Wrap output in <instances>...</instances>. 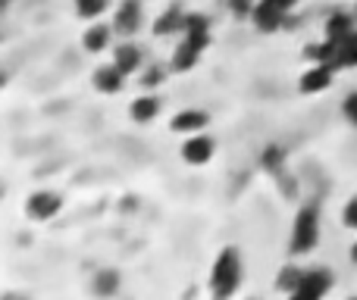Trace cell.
<instances>
[{"label": "cell", "mask_w": 357, "mask_h": 300, "mask_svg": "<svg viewBox=\"0 0 357 300\" xmlns=\"http://www.w3.org/2000/svg\"><path fill=\"white\" fill-rule=\"evenodd\" d=\"M241 272H245V266H241L238 247H222L210 266V294L220 300L232 297L241 285Z\"/></svg>", "instance_id": "cell-1"}, {"label": "cell", "mask_w": 357, "mask_h": 300, "mask_svg": "<svg viewBox=\"0 0 357 300\" xmlns=\"http://www.w3.org/2000/svg\"><path fill=\"white\" fill-rule=\"evenodd\" d=\"M317 244H320V213H317V207H301L295 213V222H291L289 253L291 257H304Z\"/></svg>", "instance_id": "cell-2"}, {"label": "cell", "mask_w": 357, "mask_h": 300, "mask_svg": "<svg viewBox=\"0 0 357 300\" xmlns=\"http://www.w3.org/2000/svg\"><path fill=\"white\" fill-rule=\"evenodd\" d=\"M63 194L60 191H50V188H38L25 197V216L31 222H54L56 216L63 213Z\"/></svg>", "instance_id": "cell-3"}, {"label": "cell", "mask_w": 357, "mask_h": 300, "mask_svg": "<svg viewBox=\"0 0 357 300\" xmlns=\"http://www.w3.org/2000/svg\"><path fill=\"white\" fill-rule=\"evenodd\" d=\"M291 10H285L279 0H257L251 10V25L260 31V35H273V31H279L285 25V19H289Z\"/></svg>", "instance_id": "cell-4"}, {"label": "cell", "mask_w": 357, "mask_h": 300, "mask_svg": "<svg viewBox=\"0 0 357 300\" xmlns=\"http://www.w3.org/2000/svg\"><path fill=\"white\" fill-rule=\"evenodd\" d=\"M333 272L329 269H323V266H314V269H304L301 272V282H298V288H295V294L291 297H298V300H320V297H326L329 291H333Z\"/></svg>", "instance_id": "cell-5"}, {"label": "cell", "mask_w": 357, "mask_h": 300, "mask_svg": "<svg viewBox=\"0 0 357 300\" xmlns=\"http://www.w3.org/2000/svg\"><path fill=\"white\" fill-rule=\"evenodd\" d=\"M178 157L188 166H207L210 159L216 157V141L207 135V132H195V135H185L182 148H178Z\"/></svg>", "instance_id": "cell-6"}, {"label": "cell", "mask_w": 357, "mask_h": 300, "mask_svg": "<svg viewBox=\"0 0 357 300\" xmlns=\"http://www.w3.org/2000/svg\"><path fill=\"white\" fill-rule=\"evenodd\" d=\"M339 69L333 66V63H310L307 69L301 72V79H298V91L301 94H323L333 88V79Z\"/></svg>", "instance_id": "cell-7"}, {"label": "cell", "mask_w": 357, "mask_h": 300, "mask_svg": "<svg viewBox=\"0 0 357 300\" xmlns=\"http://www.w3.org/2000/svg\"><path fill=\"white\" fill-rule=\"evenodd\" d=\"M144 25V13H142V0H119L116 13H113V29L123 38H135Z\"/></svg>", "instance_id": "cell-8"}, {"label": "cell", "mask_w": 357, "mask_h": 300, "mask_svg": "<svg viewBox=\"0 0 357 300\" xmlns=\"http://www.w3.org/2000/svg\"><path fill=\"white\" fill-rule=\"evenodd\" d=\"M169 129L176 135H195V132H207L210 129V113L201 106H185L169 119Z\"/></svg>", "instance_id": "cell-9"}, {"label": "cell", "mask_w": 357, "mask_h": 300, "mask_svg": "<svg viewBox=\"0 0 357 300\" xmlns=\"http://www.w3.org/2000/svg\"><path fill=\"white\" fill-rule=\"evenodd\" d=\"M91 85L98 94H107V97H113V94H119L126 88V72L116 66V63H104V66H98L91 72Z\"/></svg>", "instance_id": "cell-10"}, {"label": "cell", "mask_w": 357, "mask_h": 300, "mask_svg": "<svg viewBox=\"0 0 357 300\" xmlns=\"http://www.w3.org/2000/svg\"><path fill=\"white\" fill-rule=\"evenodd\" d=\"M160 110H163L160 97H157L154 91H142L135 100H132L129 119L135 125H151V123H157V119H160Z\"/></svg>", "instance_id": "cell-11"}, {"label": "cell", "mask_w": 357, "mask_h": 300, "mask_svg": "<svg viewBox=\"0 0 357 300\" xmlns=\"http://www.w3.org/2000/svg\"><path fill=\"white\" fill-rule=\"evenodd\" d=\"M113 31H116L113 25H104L100 19H94V22L85 29V35H82V47H85V54H104V50H110Z\"/></svg>", "instance_id": "cell-12"}, {"label": "cell", "mask_w": 357, "mask_h": 300, "mask_svg": "<svg viewBox=\"0 0 357 300\" xmlns=\"http://www.w3.org/2000/svg\"><path fill=\"white\" fill-rule=\"evenodd\" d=\"M182 25H185V10L178 3H169L167 10L154 19L151 31H154V38H169V35H178V31H182Z\"/></svg>", "instance_id": "cell-13"}, {"label": "cell", "mask_w": 357, "mask_h": 300, "mask_svg": "<svg viewBox=\"0 0 357 300\" xmlns=\"http://www.w3.org/2000/svg\"><path fill=\"white\" fill-rule=\"evenodd\" d=\"M354 29H357L354 13L339 10V13H333V16L326 19V25H323V38H329L333 44H339V41H345V38L351 35Z\"/></svg>", "instance_id": "cell-14"}, {"label": "cell", "mask_w": 357, "mask_h": 300, "mask_svg": "<svg viewBox=\"0 0 357 300\" xmlns=\"http://www.w3.org/2000/svg\"><path fill=\"white\" fill-rule=\"evenodd\" d=\"M113 63H116L119 69H123L126 75H135L138 69H142V47L132 41H119L116 47H113Z\"/></svg>", "instance_id": "cell-15"}, {"label": "cell", "mask_w": 357, "mask_h": 300, "mask_svg": "<svg viewBox=\"0 0 357 300\" xmlns=\"http://www.w3.org/2000/svg\"><path fill=\"white\" fill-rule=\"evenodd\" d=\"M201 50L197 47H191L188 41H178L176 44V50H173V56H169V69H173V72H191V69L197 66V63H201Z\"/></svg>", "instance_id": "cell-16"}, {"label": "cell", "mask_w": 357, "mask_h": 300, "mask_svg": "<svg viewBox=\"0 0 357 300\" xmlns=\"http://www.w3.org/2000/svg\"><path fill=\"white\" fill-rule=\"evenodd\" d=\"M119 288H123V276H119L116 269H100L98 276H94V282H91V291L94 294H100V297L119 294Z\"/></svg>", "instance_id": "cell-17"}, {"label": "cell", "mask_w": 357, "mask_h": 300, "mask_svg": "<svg viewBox=\"0 0 357 300\" xmlns=\"http://www.w3.org/2000/svg\"><path fill=\"white\" fill-rule=\"evenodd\" d=\"M333 66H335V69H351V66H357V29L345 38V41L335 44V60H333Z\"/></svg>", "instance_id": "cell-18"}, {"label": "cell", "mask_w": 357, "mask_h": 300, "mask_svg": "<svg viewBox=\"0 0 357 300\" xmlns=\"http://www.w3.org/2000/svg\"><path fill=\"white\" fill-rule=\"evenodd\" d=\"M107 6H110V0H73V10L82 22H94V19H100L107 13Z\"/></svg>", "instance_id": "cell-19"}, {"label": "cell", "mask_w": 357, "mask_h": 300, "mask_svg": "<svg viewBox=\"0 0 357 300\" xmlns=\"http://www.w3.org/2000/svg\"><path fill=\"white\" fill-rule=\"evenodd\" d=\"M304 56H307L310 63H333L335 44L329 41V38H323V41H317V44H307V47H304Z\"/></svg>", "instance_id": "cell-20"}, {"label": "cell", "mask_w": 357, "mask_h": 300, "mask_svg": "<svg viewBox=\"0 0 357 300\" xmlns=\"http://www.w3.org/2000/svg\"><path fill=\"white\" fill-rule=\"evenodd\" d=\"M301 272L304 269H298V266H282V269H279V278H276V288L291 297L298 288V282H301Z\"/></svg>", "instance_id": "cell-21"}, {"label": "cell", "mask_w": 357, "mask_h": 300, "mask_svg": "<svg viewBox=\"0 0 357 300\" xmlns=\"http://www.w3.org/2000/svg\"><path fill=\"white\" fill-rule=\"evenodd\" d=\"M182 35H210V16L207 13H185Z\"/></svg>", "instance_id": "cell-22"}, {"label": "cell", "mask_w": 357, "mask_h": 300, "mask_svg": "<svg viewBox=\"0 0 357 300\" xmlns=\"http://www.w3.org/2000/svg\"><path fill=\"white\" fill-rule=\"evenodd\" d=\"M282 163H285V150L279 144H266L264 153H260V166L266 172H282Z\"/></svg>", "instance_id": "cell-23"}, {"label": "cell", "mask_w": 357, "mask_h": 300, "mask_svg": "<svg viewBox=\"0 0 357 300\" xmlns=\"http://www.w3.org/2000/svg\"><path fill=\"white\" fill-rule=\"evenodd\" d=\"M169 72H173V69H169V66H163V63H154V66H148V69H144V75H142V79H138V81H142V88H144V91H151V88L163 85Z\"/></svg>", "instance_id": "cell-24"}, {"label": "cell", "mask_w": 357, "mask_h": 300, "mask_svg": "<svg viewBox=\"0 0 357 300\" xmlns=\"http://www.w3.org/2000/svg\"><path fill=\"white\" fill-rule=\"evenodd\" d=\"M342 116H345L348 125H354L357 129V91H351L345 100H342Z\"/></svg>", "instance_id": "cell-25"}, {"label": "cell", "mask_w": 357, "mask_h": 300, "mask_svg": "<svg viewBox=\"0 0 357 300\" xmlns=\"http://www.w3.org/2000/svg\"><path fill=\"white\" fill-rule=\"evenodd\" d=\"M342 226L351 228V232H357V194L345 203V210H342Z\"/></svg>", "instance_id": "cell-26"}, {"label": "cell", "mask_w": 357, "mask_h": 300, "mask_svg": "<svg viewBox=\"0 0 357 300\" xmlns=\"http://www.w3.org/2000/svg\"><path fill=\"white\" fill-rule=\"evenodd\" d=\"M226 3H229V10H232L235 19H245V16H251V10H254L257 0H226Z\"/></svg>", "instance_id": "cell-27"}, {"label": "cell", "mask_w": 357, "mask_h": 300, "mask_svg": "<svg viewBox=\"0 0 357 300\" xmlns=\"http://www.w3.org/2000/svg\"><path fill=\"white\" fill-rule=\"evenodd\" d=\"M13 3H16V0H0V16H3L6 10H13Z\"/></svg>", "instance_id": "cell-28"}, {"label": "cell", "mask_w": 357, "mask_h": 300, "mask_svg": "<svg viewBox=\"0 0 357 300\" xmlns=\"http://www.w3.org/2000/svg\"><path fill=\"white\" fill-rule=\"evenodd\" d=\"M279 3H282L285 10H295V6H298V0H279Z\"/></svg>", "instance_id": "cell-29"}, {"label": "cell", "mask_w": 357, "mask_h": 300, "mask_svg": "<svg viewBox=\"0 0 357 300\" xmlns=\"http://www.w3.org/2000/svg\"><path fill=\"white\" fill-rule=\"evenodd\" d=\"M351 263L357 266V241H354V244H351Z\"/></svg>", "instance_id": "cell-30"}, {"label": "cell", "mask_w": 357, "mask_h": 300, "mask_svg": "<svg viewBox=\"0 0 357 300\" xmlns=\"http://www.w3.org/2000/svg\"><path fill=\"white\" fill-rule=\"evenodd\" d=\"M6 85V72H3V69H0V88H3Z\"/></svg>", "instance_id": "cell-31"}, {"label": "cell", "mask_w": 357, "mask_h": 300, "mask_svg": "<svg viewBox=\"0 0 357 300\" xmlns=\"http://www.w3.org/2000/svg\"><path fill=\"white\" fill-rule=\"evenodd\" d=\"M3 194H6V184H3V182H0V200H3Z\"/></svg>", "instance_id": "cell-32"}, {"label": "cell", "mask_w": 357, "mask_h": 300, "mask_svg": "<svg viewBox=\"0 0 357 300\" xmlns=\"http://www.w3.org/2000/svg\"><path fill=\"white\" fill-rule=\"evenodd\" d=\"M354 19H357V3H354Z\"/></svg>", "instance_id": "cell-33"}]
</instances>
